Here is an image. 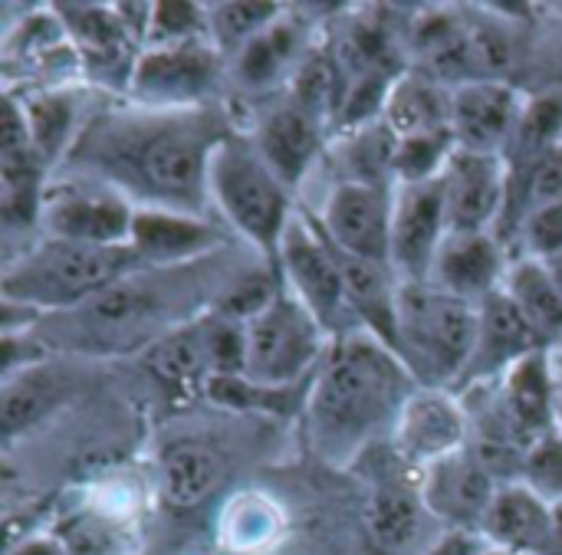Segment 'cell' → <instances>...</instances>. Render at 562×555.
<instances>
[{
    "instance_id": "obj_27",
    "label": "cell",
    "mask_w": 562,
    "mask_h": 555,
    "mask_svg": "<svg viewBox=\"0 0 562 555\" xmlns=\"http://www.w3.org/2000/svg\"><path fill=\"white\" fill-rule=\"evenodd\" d=\"M221 477V457L198 441H178L161 454V494L175 510H191L204 503L217 490Z\"/></svg>"
},
{
    "instance_id": "obj_42",
    "label": "cell",
    "mask_w": 562,
    "mask_h": 555,
    "mask_svg": "<svg viewBox=\"0 0 562 555\" xmlns=\"http://www.w3.org/2000/svg\"><path fill=\"white\" fill-rule=\"evenodd\" d=\"M524 237L540 260L562 257V201L530 211L524 217Z\"/></svg>"
},
{
    "instance_id": "obj_2",
    "label": "cell",
    "mask_w": 562,
    "mask_h": 555,
    "mask_svg": "<svg viewBox=\"0 0 562 555\" xmlns=\"http://www.w3.org/2000/svg\"><path fill=\"white\" fill-rule=\"evenodd\" d=\"M405 362L379 339L346 336L319 362L310 395L313 444L329 461L352 457L385 421H398L408 395Z\"/></svg>"
},
{
    "instance_id": "obj_43",
    "label": "cell",
    "mask_w": 562,
    "mask_h": 555,
    "mask_svg": "<svg viewBox=\"0 0 562 555\" xmlns=\"http://www.w3.org/2000/svg\"><path fill=\"white\" fill-rule=\"evenodd\" d=\"M151 23H155V33L161 39V46L194 39L191 33L198 26V7L194 3H155L151 7Z\"/></svg>"
},
{
    "instance_id": "obj_9",
    "label": "cell",
    "mask_w": 562,
    "mask_h": 555,
    "mask_svg": "<svg viewBox=\"0 0 562 555\" xmlns=\"http://www.w3.org/2000/svg\"><path fill=\"white\" fill-rule=\"evenodd\" d=\"M445 237L448 207L441 178L402 184L392 197V270L402 273V283H428Z\"/></svg>"
},
{
    "instance_id": "obj_39",
    "label": "cell",
    "mask_w": 562,
    "mask_h": 555,
    "mask_svg": "<svg viewBox=\"0 0 562 555\" xmlns=\"http://www.w3.org/2000/svg\"><path fill=\"white\" fill-rule=\"evenodd\" d=\"M46 408H49V392H43V388L33 382V375L10 378L7 388H3V401H0V424H3V434L13 438L16 431L30 428Z\"/></svg>"
},
{
    "instance_id": "obj_1",
    "label": "cell",
    "mask_w": 562,
    "mask_h": 555,
    "mask_svg": "<svg viewBox=\"0 0 562 555\" xmlns=\"http://www.w3.org/2000/svg\"><path fill=\"white\" fill-rule=\"evenodd\" d=\"M224 138L227 128L217 112L109 115L76 141V161L165 207L201 211L211 158Z\"/></svg>"
},
{
    "instance_id": "obj_8",
    "label": "cell",
    "mask_w": 562,
    "mask_h": 555,
    "mask_svg": "<svg viewBox=\"0 0 562 555\" xmlns=\"http://www.w3.org/2000/svg\"><path fill=\"white\" fill-rule=\"evenodd\" d=\"M277 260L283 263L286 280L293 283V296L303 299V306L319 319L323 329H336L339 319L352 313L346 303L339 253L323 234V227H313L306 217L290 214Z\"/></svg>"
},
{
    "instance_id": "obj_16",
    "label": "cell",
    "mask_w": 562,
    "mask_h": 555,
    "mask_svg": "<svg viewBox=\"0 0 562 555\" xmlns=\"http://www.w3.org/2000/svg\"><path fill=\"white\" fill-rule=\"evenodd\" d=\"M464 415L441 388L415 392L395 421V451L402 461L431 467L464 451Z\"/></svg>"
},
{
    "instance_id": "obj_10",
    "label": "cell",
    "mask_w": 562,
    "mask_h": 555,
    "mask_svg": "<svg viewBox=\"0 0 562 555\" xmlns=\"http://www.w3.org/2000/svg\"><path fill=\"white\" fill-rule=\"evenodd\" d=\"M323 234L342 253L392 263V197L379 184L342 181L329 194Z\"/></svg>"
},
{
    "instance_id": "obj_18",
    "label": "cell",
    "mask_w": 562,
    "mask_h": 555,
    "mask_svg": "<svg viewBox=\"0 0 562 555\" xmlns=\"http://www.w3.org/2000/svg\"><path fill=\"white\" fill-rule=\"evenodd\" d=\"M481 533L514 555H557V507L530 487H501Z\"/></svg>"
},
{
    "instance_id": "obj_38",
    "label": "cell",
    "mask_w": 562,
    "mask_h": 555,
    "mask_svg": "<svg viewBox=\"0 0 562 555\" xmlns=\"http://www.w3.org/2000/svg\"><path fill=\"white\" fill-rule=\"evenodd\" d=\"M527 487L543 497L550 507H562V431L553 428L533 448L527 451V467H524Z\"/></svg>"
},
{
    "instance_id": "obj_37",
    "label": "cell",
    "mask_w": 562,
    "mask_h": 555,
    "mask_svg": "<svg viewBox=\"0 0 562 555\" xmlns=\"http://www.w3.org/2000/svg\"><path fill=\"white\" fill-rule=\"evenodd\" d=\"M227 543L237 550V555L254 553L260 546H267L277 533V513L267 500L260 497H240L231 513H227Z\"/></svg>"
},
{
    "instance_id": "obj_20",
    "label": "cell",
    "mask_w": 562,
    "mask_h": 555,
    "mask_svg": "<svg viewBox=\"0 0 562 555\" xmlns=\"http://www.w3.org/2000/svg\"><path fill=\"white\" fill-rule=\"evenodd\" d=\"M254 145L283 184H296L313 165V158L319 155V145H323L319 118L300 109L286 95L260 118Z\"/></svg>"
},
{
    "instance_id": "obj_28",
    "label": "cell",
    "mask_w": 562,
    "mask_h": 555,
    "mask_svg": "<svg viewBox=\"0 0 562 555\" xmlns=\"http://www.w3.org/2000/svg\"><path fill=\"white\" fill-rule=\"evenodd\" d=\"M510 299L524 313V319L533 326V332L543 339V346L562 342V293L553 283V273L540 260H527L514 267L507 286Z\"/></svg>"
},
{
    "instance_id": "obj_19",
    "label": "cell",
    "mask_w": 562,
    "mask_h": 555,
    "mask_svg": "<svg viewBox=\"0 0 562 555\" xmlns=\"http://www.w3.org/2000/svg\"><path fill=\"white\" fill-rule=\"evenodd\" d=\"M145 372L175 398H188L198 388L207 392L214 372H211V322L207 319H188L178 329L165 332L158 342H151L142 355Z\"/></svg>"
},
{
    "instance_id": "obj_49",
    "label": "cell",
    "mask_w": 562,
    "mask_h": 555,
    "mask_svg": "<svg viewBox=\"0 0 562 555\" xmlns=\"http://www.w3.org/2000/svg\"><path fill=\"white\" fill-rule=\"evenodd\" d=\"M481 555H514V553H507V550H497V546H494V550H484Z\"/></svg>"
},
{
    "instance_id": "obj_29",
    "label": "cell",
    "mask_w": 562,
    "mask_h": 555,
    "mask_svg": "<svg viewBox=\"0 0 562 555\" xmlns=\"http://www.w3.org/2000/svg\"><path fill=\"white\" fill-rule=\"evenodd\" d=\"M300 46V30L296 23L277 16L263 33H257L240 53H237V79L244 89H267L293 59Z\"/></svg>"
},
{
    "instance_id": "obj_24",
    "label": "cell",
    "mask_w": 562,
    "mask_h": 555,
    "mask_svg": "<svg viewBox=\"0 0 562 555\" xmlns=\"http://www.w3.org/2000/svg\"><path fill=\"white\" fill-rule=\"evenodd\" d=\"M339 253V270H342V286H346V303L352 316H359L372 336L389 346L398 355V332H395V303H398V286L392 263L379 260H362L352 253Z\"/></svg>"
},
{
    "instance_id": "obj_35",
    "label": "cell",
    "mask_w": 562,
    "mask_h": 555,
    "mask_svg": "<svg viewBox=\"0 0 562 555\" xmlns=\"http://www.w3.org/2000/svg\"><path fill=\"white\" fill-rule=\"evenodd\" d=\"M458 141L451 132H435V135H418V138H402L395 148V165L392 174L402 184H422L431 178H441L448 158L454 155Z\"/></svg>"
},
{
    "instance_id": "obj_12",
    "label": "cell",
    "mask_w": 562,
    "mask_h": 555,
    "mask_svg": "<svg viewBox=\"0 0 562 555\" xmlns=\"http://www.w3.org/2000/svg\"><path fill=\"white\" fill-rule=\"evenodd\" d=\"M543 349H547L543 339L524 319V313L517 309L510 293L497 290L477 303V339H474L471 362L458 385H474V382H484L494 375H507L514 365H520L524 359H530Z\"/></svg>"
},
{
    "instance_id": "obj_5",
    "label": "cell",
    "mask_w": 562,
    "mask_h": 555,
    "mask_svg": "<svg viewBox=\"0 0 562 555\" xmlns=\"http://www.w3.org/2000/svg\"><path fill=\"white\" fill-rule=\"evenodd\" d=\"M175 270L178 267H158L151 276L145 270H135L63 316L69 319V326H76L79 339L92 342L95 349L158 342L165 332L178 329L171 322L178 316V299H184V290L175 283Z\"/></svg>"
},
{
    "instance_id": "obj_21",
    "label": "cell",
    "mask_w": 562,
    "mask_h": 555,
    "mask_svg": "<svg viewBox=\"0 0 562 555\" xmlns=\"http://www.w3.org/2000/svg\"><path fill=\"white\" fill-rule=\"evenodd\" d=\"M128 243L135 247L142 263L184 267L211 253L221 243V234L198 217L158 207V211H135Z\"/></svg>"
},
{
    "instance_id": "obj_11",
    "label": "cell",
    "mask_w": 562,
    "mask_h": 555,
    "mask_svg": "<svg viewBox=\"0 0 562 555\" xmlns=\"http://www.w3.org/2000/svg\"><path fill=\"white\" fill-rule=\"evenodd\" d=\"M40 217L53 240L92 243V247H119L132 240L135 211L109 191H79L59 188L43 197Z\"/></svg>"
},
{
    "instance_id": "obj_17",
    "label": "cell",
    "mask_w": 562,
    "mask_h": 555,
    "mask_svg": "<svg viewBox=\"0 0 562 555\" xmlns=\"http://www.w3.org/2000/svg\"><path fill=\"white\" fill-rule=\"evenodd\" d=\"M217 79V56L198 39L168 43L138 59L132 89L155 102H188L207 92Z\"/></svg>"
},
{
    "instance_id": "obj_32",
    "label": "cell",
    "mask_w": 562,
    "mask_h": 555,
    "mask_svg": "<svg viewBox=\"0 0 562 555\" xmlns=\"http://www.w3.org/2000/svg\"><path fill=\"white\" fill-rule=\"evenodd\" d=\"M286 95L300 109H306L310 115H316L319 122L329 112H339V99H342V72H339V63L329 59V56H310L306 63L296 66Z\"/></svg>"
},
{
    "instance_id": "obj_47",
    "label": "cell",
    "mask_w": 562,
    "mask_h": 555,
    "mask_svg": "<svg viewBox=\"0 0 562 555\" xmlns=\"http://www.w3.org/2000/svg\"><path fill=\"white\" fill-rule=\"evenodd\" d=\"M547 267H550V273H553V283H557V290H560V293H562V257H557V260H550Z\"/></svg>"
},
{
    "instance_id": "obj_7",
    "label": "cell",
    "mask_w": 562,
    "mask_h": 555,
    "mask_svg": "<svg viewBox=\"0 0 562 555\" xmlns=\"http://www.w3.org/2000/svg\"><path fill=\"white\" fill-rule=\"evenodd\" d=\"M323 355V326L300 296H280L247 322L244 378L260 388H296Z\"/></svg>"
},
{
    "instance_id": "obj_44",
    "label": "cell",
    "mask_w": 562,
    "mask_h": 555,
    "mask_svg": "<svg viewBox=\"0 0 562 555\" xmlns=\"http://www.w3.org/2000/svg\"><path fill=\"white\" fill-rule=\"evenodd\" d=\"M7 555H66V550L56 536H33V540H23L20 546H13Z\"/></svg>"
},
{
    "instance_id": "obj_14",
    "label": "cell",
    "mask_w": 562,
    "mask_h": 555,
    "mask_svg": "<svg viewBox=\"0 0 562 555\" xmlns=\"http://www.w3.org/2000/svg\"><path fill=\"white\" fill-rule=\"evenodd\" d=\"M497 480L477 464L471 451H458L431 467L422 477V500L431 517L451 523L458 533L481 530L487 510L497 497Z\"/></svg>"
},
{
    "instance_id": "obj_3",
    "label": "cell",
    "mask_w": 562,
    "mask_h": 555,
    "mask_svg": "<svg viewBox=\"0 0 562 555\" xmlns=\"http://www.w3.org/2000/svg\"><path fill=\"white\" fill-rule=\"evenodd\" d=\"M142 267L145 263L132 243L92 247L49 237L46 243L30 250L16 267L7 270L3 299L7 306L20 303L26 309L69 313Z\"/></svg>"
},
{
    "instance_id": "obj_36",
    "label": "cell",
    "mask_w": 562,
    "mask_h": 555,
    "mask_svg": "<svg viewBox=\"0 0 562 555\" xmlns=\"http://www.w3.org/2000/svg\"><path fill=\"white\" fill-rule=\"evenodd\" d=\"M23 118H26L30 141L40 151V158L46 161V158L59 155V148L69 138V128H72V105H69V99H63L56 92L36 95V99H30L23 105Z\"/></svg>"
},
{
    "instance_id": "obj_48",
    "label": "cell",
    "mask_w": 562,
    "mask_h": 555,
    "mask_svg": "<svg viewBox=\"0 0 562 555\" xmlns=\"http://www.w3.org/2000/svg\"><path fill=\"white\" fill-rule=\"evenodd\" d=\"M557 555H562V507H557Z\"/></svg>"
},
{
    "instance_id": "obj_4",
    "label": "cell",
    "mask_w": 562,
    "mask_h": 555,
    "mask_svg": "<svg viewBox=\"0 0 562 555\" xmlns=\"http://www.w3.org/2000/svg\"><path fill=\"white\" fill-rule=\"evenodd\" d=\"M398 359L431 388L461 382L474 339L477 306L435 283H402L395 303Z\"/></svg>"
},
{
    "instance_id": "obj_31",
    "label": "cell",
    "mask_w": 562,
    "mask_h": 555,
    "mask_svg": "<svg viewBox=\"0 0 562 555\" xmlns=\"http://www.w3.org/2000/svg\"><path fill=\"white\" fill-rule=\"evenodd\" d=\"M59 16L76 39L79 53L92 63L115 59L125 39V26L112 10L92 7V3H59Z\"/></svg>"
},
{
    "instance_id": "obj_13",
    "label": "cell",
    "mask_w": 562,
    "mask_h": 555,
    "mask_svg": "<svg viewBox=\"0 0 562 555\" xmlns=\"http://www.w3.org/2000/svg\"><path fill=\"white\" fill-rule=\"evenodd\" d=\"M448 234H487V224L504 207L507 181L497 155H477L454 148L441 171Z\"/></svg>"
},
{
    "instance_id": "obj_22",
    "label": "cell",
    "mask_w": 562,
    "mask_h": 555,
    "mask_svg": "<svg viewBox=\"0 0 562 555\" xmlns=\"http://www.w3.org/2000/svg\"><path fill=\"white\" fill-rule=\"evenodd\" d=\"M435 286L458 299L481 303L501 286L504 253L491 234H448L435 260Z\"/></svg>"
},
{
    "instance_id": "obj_33",
    "label": "cell",
    "mask_w": 562,
    "mask_h": 555,
    "mask_svg": "<svg viewBox=\"0 0 562 555\" xmlns=\"http://www.w3.org/2000/svg\"><path fill=\"white\" fill-rule=\"evenodd\" d=\"M280 16L277 3H260V0H231L211 10V33L217 49L240 53L257 33H263L273 20Z\"/></svg>"
},
{
    "instance_id": "obj_34",
    "label": "cell",
    "mask_w": 562,
    "mask_h": 555,
    "mask_svg": "<svg viewBox=\"0 0 562 555\" xmlns=\"http://www.w3.org/2000/svg\"><path fill=\"white\" fill-rule=\"evenodd\" d=\"M280 280L270 267H254L247 273H237L224 283V290L217 293V306L214 313L234 322H250L254 316H260L277 296H280Z\"/></svg>"
},
{
    "instance_id": "obj_30",
    "label": "cell",
    "mask_w": 562,
    "mask_h": 555,
    "mask_svg": "<svg viewBox=\"0 0 562 555\" xmlns=\"http://www.w3.org/2000/svg\"><path fill=\"white\" fill-rule=\"evenodd\" d=\"M562 138V89L557 92H543L537 99H530L520 112L514 141H510V155H514V168H530L533 161H540L547 151H553Z\"/></svg>"
},
{
    "instance_id": "obj_40",
    "label": "cell",
    "mask_w": 562,
    "mask_h": 555,
    "mask_svg": "<svg viewBox=\"0 0 562 555\" xmlns=\"http://www.w3.org/2000/svg\"><path fill=\"white\" fill-rule=\"evenodd\" d=\"M524 207L537 211L547 204H560L562 201V145L553 151H547L540 161H533L530 168H524Z\"/></svg>"
},
{
    "instance_id": "obj_45",
    "label": "cell",
    "mask_w": 562,
    "mask_h": 555,
    "mask_svg": "<svg viewBox=\"0 0 562 555\" xmlns=\"http://www.w3.org/2000/svg\"><path fill=\"white\" fill-rule=\"evenodd\" d=\"M484 550L477 546V540L471 533H451L431 555H481Z\"/></svg>"
},
{
    "instance_id": "obj_46",
    "label": "cell",
    "mask_w": 562,
    "mask_h": 555,
    "mask_svg": "<svg viewBox=\"0 0 562 555\" xmlns=\"http://www.w3.org/2000/svg\"><path fill=\"white\" fill-rule=\"evenodd\" d=\"M550 375H553V405H557V424L562 431V355H550Z\"/></svg>"
},
{
    "instance_id": "obj_26",
    "label": "cell",
    "mask_w": 562,
    "mask_h": 555,
    "mask_svg": "<svg viewBox=\"0 0 562 555\" xmlns=\"http://www.w3.org/2000/svg\"><path fill=\"white\" fill-rule=\"evenodd\" d=\"M425 517H428V507L422 500V490H412L405 484H385L369 500L366 530L375 550L398 555L418 543L425 530Z\"/></svg>"
},
{
    "instance_id": "obj_6",
    "label": "cell",
    "mask_w": 562,
    "mask_h": 555,
    "mask_svg": "<svg viewBox=\"0 0 562 555\" xmlns=\"http://www.w3.org/2000/svg\"><path fill=\"white\" fill-rule=\"evenodd\" d=\"M211 191L227 220L257 243L270 260L280 257V240L290 220L286 184L260 158L254 141L227 135L211 158Z\"/></svg>"
},
{
    "instance_id": "obj_41",
    "label": "cell",
    "mask_w": 562,
    "mask_h": 555,
    "mask_svg": "<svg viewBox=\"0 0 562 555\" xmlns=\"http://www.w3.org/2000/svg\"><path fill=\"white\" fill-rule=\"evenodd\" d=\"M66 555H112L115 553V533L109 530V523L92 520V517H76L69 520L59 536Z\"/></svg>"
},
{
    "instance_id": "obj_23",
    "label": "cell",
    "mask_w": 562,
    "mask_h": 555,
    "mask_svg": "<svg viewBox=\"0 0 562 555\" xmlns=\"http://www.w3.org/2000/svg\"><path fill=\"white\" fill-rule=\"evenodd\" d=\"M497 408L527 448H533V441L553 431L557 405H553V375H550L547 352L524 359L504 375Z\"/></svg>"
},
{
    "instance_id": "obj_25",
    "label": "cell",
    "mask_w": 562,
    "mask_h": 555,
    "mask_svg": "<svg viewBox=\"0 0 562 555\" xmlns=\"http://www.w3.org/2000/svg\"><path fill=\"white\" fill-rule=\"evenodd\" d=\"M382 115L398 141L451 132V92L428 72H402L389 89Z\"/></svg>"
},
{
    "instance_id": "obj_15",
    "label": "cell",
    "mask_w": 562,
    "mask_h": 555,
    "mask_svg": "<svg viewBox=\"0 0 562 555\" xmlns=\"http://www.w3.org/2000/svg\"><path fill=\"white\" fill-rule=\"evenodd\" d=\"M520 112L517 92L507 82H468L451 92V135L464 151L501 158L514 141Z\"/></svg>"
}]
</instances>
